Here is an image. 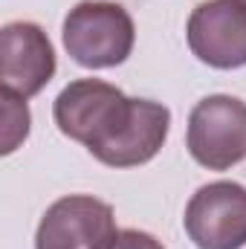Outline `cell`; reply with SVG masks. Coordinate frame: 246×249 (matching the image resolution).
Wrapping results in <instances>:
<instances>
[{
    "label": "cell",
    "instance_id": "cell-4",
    "mask_svg": "<svg viewBox=\"0 0 246 249\" xmlns=\"http://www.w3.org/2000/svg\"><path fill=\"white\" fill-rule=\"evenodd\" d=\"M183 226L197 249L246 247V188L232 180L197 188L185 206Z\"/></svg>",
    "mask_w": 246,
    "mask_h": 249
},
{
    "label": "cell",
    "instance_id": "cell-7",
    "mask_svg": "<svg viewBox=\"0 0 246 249\" xmlns=\"http://www.w3.org/2000/svg\"><path fill=\"white\" fill-rule=\"evenodd\" d=\"M55 50L47 32L29 20H12L0 29V81L20 99L38 96L55 75Z\"/></svg>",
    "mask_w": 246,
    "mask_h": 249
},
{
    "label": "cell",
    "instance_id": "cell-10",
    "mask_svg": "<svg viewBox=\"0 0 246 249\" xmlns=\"http://www.w3.org/2000/svg\"><path fill=\"white\" fill-rule=\"evenodd\" d=\"M107 249H165V247H162V241H157V238L148 235V232L122 229V232H116V238L110 241Z\"/></svg>",
    "mask_w": 246,
    "mask_h": 249
},
{
    "label": "cell",
    "instance_id": "cell-9",
    "mask_svg": "<svg viewBox=\"0 0 246 249\" xmlns=\"http://www.w3.org/2000/svg\"><path fill=\"white\" fill-rule=\"evenodd\" d=\"M0 102H3V154H12L26 136H29V107L26 99L15 96L12 90H0Z\"/></svg>",
    "mask_w": 246,
    "mask_h": 249
},
{
    "label": "cell",
    "instance_id": "cell-3",
    "mask_svg": "<svg viewBox=\"0 0 246 249\" xmlns=\"http://www.w3.org/2000/svg\"><path fill=\"white\" fill-rule=\"evenodd\" d=\"M188 154L209 171H229L246 157V102L217 93L194 105L185 130Z\"/></svg>",
    "mask_w": 246,
    "mask_h": 249
},
{
    "label": "cell",
    "instance_id": "cell-6",
    "mask_svg": "<svg viewBox=\"0 0 246 249\" xmlns=\"http://www.w3.org/2000/svg\"><path fill=\"white\" fill-rule=\"evenodd\" d=\"M188 50L214 70L246 67V0H206L185 26Z\"/></svg>",
    "mask_w": 246,
    "mask_h": 249
},
{
    "label": "cell",
    "instance_id": "cell-2",
    "mask_svg": "<svg viewBox=\"0 0 246 249\" xmlns=\"http://www.w3.org/2000/svg\"><path fill=\"white\" fill-rule=\"evenodd\" d=\"M61 41L70 58L87 70H110L130 58L136 26L127 9L110 0H81L64 18Z\"/></svg>",
    "mask_w": 246,
    "mask_h": 249
},
{
    "label": "cell",
    "instance_id": "cell-5",
    "mask_svg": "<svg viewBox=\"0 0 246 249\" xmlns=\"http://www.w3.org/2000/svg\"><path fill=\"white\" fill-rule=\"evenodd\" d=\"M113 206L93 194L55 200L35 232V249H107L116 238Z\"/></svg>",
    "mask_w": 246,
    "mask_h": 249
},
{
    "label": "cell",
    "instance_id": "cell-1",
    "mask_svg": "<svg viewBox=\"0 0 246 249\" xmlns=\"http://www.w3.org/2000/svg\"><path fill=\"white\" fill-rule=\"evenodd\" d=\"M133 99L102 78L70 81L53 105L55 124L67 139L81 142L93 157L107 148L130 119Z\"/></svg>",
    "mask_w": 246,
    "mask_h": 249
},
{
    "label": "cell",
    "instance_id": "cell-8",
    "mask_svg": "<svg viewBox=\"0 0 246 249\" xmlns=\"http://www.w3.org/2000/svg\"><path fill=\"white\" fill-rule=\"evenodd\" d=\"M171 130V110L151 99H133L130 119L122 127V133L96 154V160L107 168H136L151 162Z\"/></svg>",
    "mask_w": 246,
    "mask_h": 249
}]
</instances>
